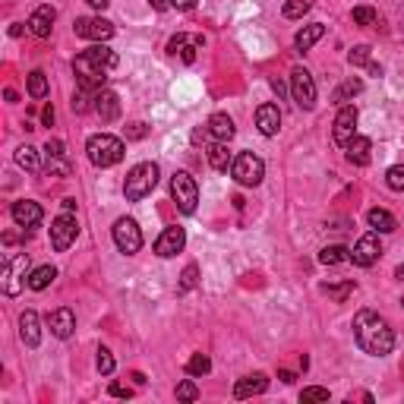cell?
Returning <instances> with one entry per match:
<instances>
[{
	"instance_id": "obj_15",
	"label": "cell",
	"mask_w": 404,
	"mask_h": 404,
	"mask_svg": "<svg viewBox=\"0 0 404 404\" xmlns=\"http://www.w3.org/2000/svg\"><path fill=\"white\" fill-rule=\"evenodd\" d=\"M10 215H13V221H16L19 227L32 231V227H38V225H41V218H45V209H41L38 202H32V199H19V202H13Z\"/></svg>"
},
{
	"instance_id": "obj_6",
	"label": "cell",
	"mask_w": 404,
	"mask_h": 404,
	"mask_svg": "<svg viewBox=\"0 0 404 404\" xmlns=\"http://www.w3.org/2000/svg\"><path fill=\"white\" fill-rule=\"evenodd\" d=\"M231 174L240 187H259L265 177V164H262V158L253 155V152H240L231 164Z\"/></svg>"
},
{
	"instance_id": "obj_20",
	"label": "cell",
	"mask_w": 404,
	"mask_h": 404,
	"mask_svg": "<svg viewBox=\"0 0 404 404\" xmlns=\"http://www.w3.org/2000/svg\"><path fill=\"white\" fill-rule=\"evenodd\" d=\"M256 126H259V133L262 136H275V133L281 130V111H278V104H259L256 108Z\"/></svg>"
},
{
	"instance_id": "obj_35",
	"label": "cell",
	"mask_w": 404,
	"mask_h": 404,
	"mask_svg": "<svg viewBox=\"0 0 404 404\" xmlns=\"http://www.w3.org/2000/svg\"><path fill=\"white\" fill-rule=\"evenodd\" d=\"M212 370V360L205 357V354H193V357H190V363H187V373L190 376H196V379H199V376H205Z\"/></svg>"
},
{
	"instance_id": "obj_54",
	"label": "cell",
	"mask_w": 404,
	"mask_h": 404,
	"mask_svg": "<svg viewBox=\"0 0 404 404\" xmlns=\"http://www.w3.org/2000/svg\"><path fill=\"white\" fill-rule=\"evenodd\" d=\"M395 278H398V281H404V262L395 269Z\"/></svg>"
},
{
	"instance_id": "obj_32",
	"label": "cell",
	"mask_w": 404,
	"mask_h": 404,
	"mask_svg": "<svg viewBox=\"0 0 404 404\" xmlns=\"http://www.w3.org/2000/svg\"><path fill=\"white\" fill-rule=\"evenodd\" d=\"M16 164H19V168H25V171H38V168H41L38 152H35L32 146H19V148H16Z\"/></svg>"
},
{
	"instance_id": "obj_47",
	"label": "cell",
	"mask_w": 404,
	"mask_h": 404,
	"mask_svg": "<svg viewBox=\"0 0 404 404\" xmlns=\"http://www.w3.org/2000/svg\"><path fill=\"white\" fill-rule=\"evenodd\" d=\"M108 392H111V398H133V389L130 385H120V382H114Z\"/></svg>"
},
{
	"instance_id": "obj_29",
	"label": "cell",
	"mask_w": 404,
	"mask_h": 404,
	"mask_svg": "<svg viewBox=\"0 0 404 404\" xmlns=\"http://www.w3.org/2000/svg\"><path fill=\"white\" fill-rule=\"evenodd\" d=\"M360 92H363V82H360V79H354V76H350V79H344V82H341V89H338V92L332 95V104H338V108H341L344 101L357 98Z\"/></svg>"
},
{
	"instance_id": "obj_39",
	"label": "cell",
	"mask_w": 404,
	"mask_h": 404,
	"mask_svg": "<svg viewBox=\"0 0 404 404\" xmlns=\"http://www.w3.org/2000/svg\"><path fill=\"white\" fill-rule=\"evenodd\" d=\"M70 161H67V155L63 158H47V174L51 177H70Z\"/></svg>"
},
{
	"instance_id": "obj_14",
	"label": "cell",
	"mask_w": 404,
	"mask_h": 404,
	"mask_svg": "<svg viewBox=\"0 0 404 404\" xmlns=\"http://www.w3.org/2000/svg\"><path fill=\"white\" fill-rule=\"evenodd\" d=\"M202 35H187V32H177L171 41H168V54L180 57L183 63H193L196 60V51H202Z\"/></svg>"
},
{
	"instance_id": "obj_10",
	"label": "cell",
	"mask_w": 404,
	"mask_h": 404,
	"mask_svg": "<svg viewBox=\"0 0 404 404\" xmlns=\"http://www.w3.org/2000/svg\"><path fill=\"white\" fill-rule=\"evenodd\" d=\"M114 243L120 253H126V256H133V253H139L142 249V231L139 225L133 221V218H117L114 225Z\"/></svg>"
},
{
	"instance_id": "obj_50",
	"label": "cell",
	"mask_w": 404,
	"mask_h": 404,
	"mask_svg": "<svg viewBox=\"0 0 404 404\" xmlns=\"http://www.w3.org/2000/svg\"><path fill=\"white\" fill-rule=\"evenodd\" d=\"M41 120H45L47 126L54 124V108H51V104H47V108H45V114H41Z\"/></svg>"
},
{
	"instance_id": "obj_49",
	"label": "cell",
	"mask_w": 404,
	"mask_h": 404,
	"mask_svg": "<svg viewBox=\"0 0 404 404\" xmlns=\"http://www.w3.org/2000/svg\"><path fill=\"white\" fill-rule=\"evenodd\" d=\"M171 7H177V10H193V7H196V0H171Z\"/></svg>"
},
{
	"instance_id": "obj_22",
	"label": "cell",
	"mask_w": 404,
	"mask_h": 404,
	"mask_svg": "<svg viewBox=\"0 0 404 404\" xmlns=\"http://www.w3.org/2000/svg\"><path fill=\"white\" fill-rule=\"evenodd\" d=\"M269 389V379H265V373H253V376H243V379H237V385H234V398H253V395H262V392Z\"/></svg>"
},
{
	"instance_id": "obj_24",
	"label": "cell",
	"mask_w": 404,
	"mask_h": 404,
	"mask_svg": "<svg viewBox=\"0 0 404 404\" xmlns=\"http://www.w3.org/2000/svg\"><path fill=\"white\" fill-rule=\"evenodd\" d=\"M205 133L215 136V142H231L237 130H234V120L227 114H212L209 124H205Z\"/></svg>"
},
{
	"instance_id": "obj_31",
	"label": "cell",
	"mask_w": 404,
	"mask_h": 404,
	"mask_svg": "<svg viewBox=\"0 0 404 404\" xmlns=\"http://www.w3.org/2000/svg\"><path fill=\"white\" fill-rule=\"evenodd\" d=\"M354 288H357L354 281H341V284H322L319 291H322V294H328L335 303H344L350 294H354Z\"/></svg>"
},
{
	"instance_id": "obj_2",
	"label": "cell",
	"mask_w": 404,
	"mask_h": 404,
	"mask_svg": "<svg viewBox=\"0 0 404 404\" xmlns=\"http://www.w3.org/2000/svg\"><path fill=\"white\" fill-rule=\"evenodd\" d=\"M117 67V54L111 51V47H104L98 41V45H92L89 51H82V54L73 60V73L79 76V86H89V89H101L104 86V79H108V73Z\"/></svg>"
},
{
	"instance_id": "obj_28",
	"label": "cell",
	"mask_w": 404,
	"mask_h": 404,
	"mask_svg": "<svg viewBox=\"0 0 404 404\" xmlns=\"http://www.w3.org/2000/svg\"><path fill=\"white\" fill-rule=\"evenodd\" d=\"M54 278H57L54 265H38V269H32V272H29V288L32 291H45Z\"/></svg>"
},
{
	"instance_id": "obj_34",
	"label": "cell",
	"mask_w": 404,
	"mask_h": 404,
	"mask_svg": "<svg viewBox=\"0 0 404 404\" xmlns=\"http://www.w3.org/2000/svg\"><path fill=\"white\" fill-rule=\"evenodd\" d=\"M89 101H95L92 89H89V86H79L76 95H73V111H76V114H86L89 108H95V104H89Z\"/></svg>"
},
{
	"instance_id": "obj_9",
	"label": "cell",
	"mask_w": 404,
	"mask_h": 404,
	"mask_svg": "<svg viewBox=\"0 0 404 404\" xmlns=\"http://www.w3.org/2000/svg\"><path fill=\"white\" fill-rule=\"evenodd\" d=\"M76 234H79L76 215H73V212H60V215L51 221V247H54L57 253H67V249L73 247V240H76Z\"/></svg>"
},
{
	"instance_id": "obj_16",
	"label": "cell",
	"mask_w": 404,
	"mask_h": 404,
	"mask_svg": "<svg viewBox=\"0 0 404 404\" xmlns=\"http://www.w3.org/2000/svg\"><path fill=\"white\" fill-rule=\"evenodd\" d=\"M183 243H187V234H183V227H164L161 234H158V240H155V253L161 259H171L177 256L180 249H183Z\"/></svg>"
},
{
	"instance_id": "obj_48",
	"label": "cell",
	"mask_w": 404,
	"mask_h": 404,
	"mask_svg": "<svg viewBox=\"0 0 404 404\" xmlns=\"http://www.w3.org/2000/svg\"><path fill=\"white\" fill-rule=\"evenodd\" d=\"M148 7H155L158 13H164V10H171V0H148Z\"/></svg>"
},
{
	"instance_id": "obj_17",
	"label": "cell",
	"mask_w": 404,
	"mask_h": 404,
	"mask_svg": "<svg viewBox=\"0 0 404 404\" xmlns=\"http://www.w3.org/2000/svg\"><path fill=\"white\" fill-rule=\"evenodd\" d=\"M47 328H51V335H54V338L67 341V338L76 332V313H73L70 306H60V310L47 313Z\"/></svg>"
},
{
	"instance_id": "obj_38",
	"label": "cell",
	"mask_w": 404,
	"mask_h": 404,
	"mask_svg": "<svg viewBox=\"0 0 404 404\" xmlns=\"http://www.w3.org/2000/svg\"><path fill=\"white\" fill-rule=\"evenodd\" d=\"M385 183H389V190L401 193L404 190V164H392L389 171H385Z\"/></svg>"
},
{
	"instance_id": "obj_37",
	"label": "cell",
	"mask_w": 404,
	"mask_h": 404,
	"mask_svg": "<svg viewBox=\"0 0 404 404\" xmlns=\"http://www.w3.org/2000/svg\"><path fill=\"white\" fill-rule=\"evenodd\" d=\"M281 13H284V19H300V16L310 13V0H288Z\"/></svg>"
},
{
	"instance_id": "obj_5",
	"label": "cell",
	"mask_w": 404,
	"mask_h": 404,
	"mask_svg": "<svg viewBox=\"0 0 404 404\" xmlns=\"http://www.w3.org/2000/svg\"><path fill=\"white\" fill-rule=\"evenodd\" d=\"M0 284H3V294L7 297H16L23 291V284H29V253H13V256L3 262Z\"/></svg>"
},
{
	"instance_id": "obj_53",
	"label": "cell",
	"mask_w": 404,
	"mask_h": 404,
	"mask_svg": "<svg viewBox=\"0 0 404 404\" xmlns=\"http://www.w3.org/2000/svg\"><path fill=\"white\" fill-rule=\"evenodd\" d=\"M76 209V199H63V212H73Z\"/></svg>"
},
{
	"instance_id": "obj_11",
	"label": "cell",
	"mask_w": 404,
	"mask_h": 404,
	"mask_svg": "<svg viewBox=\"0 0 404 404\" xmlns=\"http://www.w3.org/2000/svg\"><path fill=\"white\" fill-rule=\"evenodd\" d=\"M382 256V243H379V234L370 231L363 234L357 243H354V249H350V262L360 265V269H370V265H376Z\"/></svg>"
},
{
	"instance_id": "obj_44",
	"label": "cell",
	"mask_w": 404,
	"mask_h": 404,
	"mask_svg": "<svg viewBox=\"0 0 404 404\" xmlns=\"http://www.w3.org/2000/svg\"><path fill=\"white\" fill-rule=\"evenodd\" d=\"M300 401H328V389H319V385H313V389H303L300 392Z\"/></svg>"
},
{
	"instance_id": "obj_33",
	"label": "cell",
	"mask_w": 404,
	"mask_h": 404,
	"mask_svg": "<svg viewBox=\"0 0 404 404\" xmlns=\"http://www.w3.org/2000/svg\"><path fill=\"white\" fill-rule=\"evenodd\" d=\"M29 95H32V98H38V101L47 95V76L41 70H32L29 73Z\"/></svg>"
},
{
	"instance_id": "obj_18",
	"label": "cell",
	"mask_w": 404,
	"mask_h": 404,
	"mask_svg": "<svg viewBox=\"0 0 404 404\" xmlns=\"http://www.w3.org/2000/svg\"><path fill=\"white\" fill-rule=\"evenodd\" d=\"M54 23H57V10L51 7V3H41L35 13L29 16V32L35 35V38H47L51 35V29H54Z\"/></svg>"
},
{
	"instance_id": "obj_21",
	"label": "cell",
	"mask_w": 404,
	"mask_h": 404,
	"mask_svg": "<svg viewBox=\"0 0 404 404\" xmlns=\"http://www.w3.org/2000/svg\"><path fill=\"white\" fill-rule=\"evenodd\" d=\"M19 335H23L25 348H38L41 344V319L35 310H25L19 316Z\"/></svg>"
},
{
	"instance_id": "obj_25",
	"label": "cell",
	"mask_w": 404,
	"mask_h": 404,
	"mask_svg": "<svg viewBox=\"0 0 404 404\" xmlns=\"http://www.w3.org/2000/svg\"><path fill=\"white\" fill-rule=\"evenodd\" d=\"M322 35H326V25H322V23H313V25H306V29H300V32H297L294 47L303 54V51H310V47L316 45V41L322 38Z\"/></svg>"
},
{
	"instance_id": "obj_3",
	"label": "cell",
	"mask_w": 404,
	"mask_h": 404,
	"mask_svg": "<svg viewBox=\"0 0 404 404\" xmlns=\"http://www.w3.org/2000/svg\"><path fill=\"white\" fill-rule=\"evenodd\" d=\"M124 142L111 136V133H98V136H89L86 142V155L95 168H114V164L124 161Z\"/></svg>"
},
{
	"instance_id": "obj_52",
	"label": "cell",
	"mask_w": 404,
	"mask_h": 404,
	"mask_svg": "<svg viewBox=\"0 0 404 404\" xmlns=\"http://www.w3.org/2000/svg\"><path fill=\"white\" fill-rule=\"evenodd\" d=\"M86 3H89V7H92V10H104V7H108V3H111V0H86Z\"/></svg>"
},
{
	"instance_id": "obj_30",
	"label": "cell",
	"mask_w": 404,
	"mask_h": 404,
	"mask_svg": "<svg viewBox=\"0 0 404 404\" xmlns=\"http://www.w3.org/2000/svg\"><path fill=\"white\" fill-rule=\"evenodd\" d=\"M319 262L322 265H341V262H350V249L341 247V243H332L319 253Z\"/></svg>"
},
{
	"instance_id": "obj_19",
	"label": "cell",
	"mask_w": 404,
	"mask_h": 404,
	"mask_svg": "<svg viewBox=\"0 0 404 404\" xmlns=\"http://www.w3.org/2000/svg\"><path fill=\"white\" fill-rule=\"evenodd\" d=\"M95 114L101 117V124H114L117 117H120V98H117V92L101 89V92L95 95Z\"/></svg>"
},
{
	"instance_id": "obj_46",
	"label": "cell",
	"mask_w": 404,
	"mask_h": 404,
	"mask_svg": "<svg viewBox=\"0 0 404 404\" xmlns=\"http://www.w3.org/2000/svg\"><path fill=\"white\" fill-rule=\"evenodd\" d=\"M148 136V126L142 124V120H136V124L126 126V139H146Z\"/></svg>"
},
{
	"instance_id": "obj_13",
	"label": "cell",
	"mask_w": 404,
	"mask_h": 404,
	"mask_svg": "<svg viewBox=\"0 0 404 404\" xmlns=\"http://www.w3.org/2000/svg\"><path fill=\"white\" fill-rule=\"evenodd\" d=\"M357 108L354 104H341V111H338V117H335V130H332V139L338 142V146H348L354 136H357Z\"/></svg>"
},
{
	"instance_id": "obj_12",
	"label": "cell",
	"mask_w": 404,
	"mask_h": 404,
	"mask_svg": "<svg viewBox=\"0 0 404 404\" xmlns=\"http://www.w3.org/2000/svg\"><path fill=\"white\" fill-rule=\"evenodd\" d=\"M73 32L79 38H89V41H108L114 35V23L104 19V16H82L73 23Z\"/></svg>"
},
{
	"instance_id": "obj_36",
	"label": "cell",
	"mask_w": 404,
	"mask_h": 404,
	"mask_svg": "<svg viewBox=\"0 0 404 404\" xmlns=\"http://www.w3.org/2000/svg\"><path fill=\"white\" fill-rule=\"evenodd\" d=\"M196 284H199V269H196L193 262L183 269V275H180V284H177V291L180 294H187V291H193Z\"/></svg>"
},
{
	"instance_id": "obj_1",
	"label": "cell",
	"mask_w": 404,
	"mask_h": 404,
	"mask_svg": "<svg viewBox=\"0 0 404 404\" xmlns=\"http://www.w3.org/2000/svg\"><path fill=\"white\" fill-rule=\"evenodd\" d=\"M354 338H357L360 350L370 354V357H385V354H392V348H395V332H392V326L373 310H360L357 316H354Z\"/></svg>"
},
{
	"instance_id": "obj_23",
	"label": "cell",
	"mask_w": 404,
	"mask_h": 404,
	"mask_svg": "<svg viewBox=\"0 0 404 404\" xmlns=\"http://www.w3.org/2000/svg\"><path fill=\"white\" fill-rule=\"evenodd\" d=\"M348 152H344V158H348L350 164H357V168H366L370 164V152H373V142L366 139V136H354V139L348 142Z\"/></svg>"
},
{
	"instance_id": "obj_43",
	"label": "cell",
	"mask_w": 404,
	"mask_h": 404,
	"mask_svg": "<svg viewBox=\"0 0 404 404\" xmlns=\"http://www.w3.org/2000/svg\"><path fill=\"white\" fill-rule=\"evenodd\" d=\"M348 60H350V67H363V63H370V45H357L348 54Z\"/></svg>"
},
{
	"instance_id": "obj_26",
	"label": "cell",
	"mask_w": 404,
	"mask_h": 404,
	"mask_svg": "<svg viewBox=\"0 0 404 404\" xmlns=\"http://www.w3.org/2000/svg\"><path fill=\"white\" fill-rule=\"evenodd\" d=\"M366 221H370V227H373V231H379V234H392L398 227L395 215H392V212H385V209H370V212H366Z\"/></svg>"
},
{
	"instance_id": "obj_4",
	"label": "cell",
	"mask_w": 404,
	"mask_h": 404,
	"mask_svg": "<svg viewBox=\"0 0 404 404\" xmlns=\"http://www.w3.org/2000/svg\"><path fill=\"white\" fill-rule=\"evenodd\" d=\"M155 183H158V164L155 161H142V164H136V168H130V174H126V180H124L126 202L146 199V196L155 190Z\"/></svg>"
},
{
	"instance_id": "obj_7",
	"label": "cell",
	"mask_w": 404,
	"mask_h": 404,
	"mask_svg": "<svg viewBox=\"0 0 404 404\" xmlns=\"http://www.w3.org/2000/svg\"><path fill=\"white\" fill-rule=\"evenodd\" d=\"M171 196L177 202V209L183 215H193L196 212V202H199V187H196V180L190 177L187 171H177L171 177Z\"/></svg>"
},
{
	"instance_id": "obj_45",
	"label": "cell",
	"mask_w": 404,
	"mask_h": 404,
	"mask_svg": "<svg viewBox=\"0 0 404 404\" xmlns=\"http://www.w3.org/2000/svg\"><path fill=\"white\" fill-rule=\"evenodd\" d=\"M67 155V148H63L60 139H47L45 142V158H63Z\"/></svg>"
},
{
	"instance_id": "obj_42",
	"label": "cell",
	"mask_w": 404,
	"mask_h": 404,
	"mask_svg": "<svg viewBox=\"0 0 404 404\" xmlns=\"http://www.w3.org/2000/svg\"><path fill=\"white\" fill-rule=\"evenodd\" d=\"M177 398L180 401H196V398H199V389H196V382L193 379H183L177 385Z\"/></svg>"
},
{
	"instance_id": "obj_40",
	"label": "cell",
	"mask_w": 404,
	"mask_h": 404,
	"mask_svg": "<svg viewBox=\"0 0 404 404\" xmlns=\"http://www.w3.org/2000/svg\"><path fill=\"white\" fill-rule=\"evenodd\" d=\"M95 366H98V373H101V376H111V373H114V354H111L108 348H98Z\"/></svg>"
},
{
	"instance_id": "obj_8",
	"label": "cell",
	"mask_w": 404,
	"mask_h": 404,
	"mask_svg": "<svg viewBox=\"0 0 404 404\" xmlns=\"http://www.w3.org/2000/svg\"><path fill=\"white\" fill-rule=\"evenodd\" d=\"M291 98H294V104L300 111L316 108V82H313L310 70H303V67L291 70Z\"/></svg>"
},
{
	"instance_id": "obj_41",
	"label": "cell",
	"mask_w": 404,
	"mask_h": 404,
	"mask_svg": "<svg viewBox=\"0 0 404 404\" xmlns=\"http://www.w3.org/2000/svg\"><path fill=\"white\" fill-rule=\"evenodd\" d=\"M354 23L357 25H376L379 23V13L373 7H354Z\"/></svg>"
},
{
	"instance_id": "obj_27",
	"label": "cell",
	"mask_w": 404,
	"mask_h": 404,
	"mask_svg": "<svg viewBox=\"0 0 404 404\" xmlns=\"http://www.w3.org/2000/svg\"><path fill=\"white\" fill-rule=\"evenodd\" d=\"M209 164L215 168V171H221V174L231 168L234 158H231V148H227V142H215V146H209Z\"/></svg>"
},
{
	"instance_id": "obj_51",
	"label": "cell",
	"mask_w": 404,
	"mask_h": 404,
	"mask_svg": "<svg viewBox=\"0 0 404 404\" xmlns=\"http://www.w3.org/2000/svg\"><path fill=\"white\" fill-rule=\"evenodd\" d=\"M278 379H281V382H288V385H291V382H297V376L291 373V370H281V373H278Z\"/></svg>"
}]
</instances>
